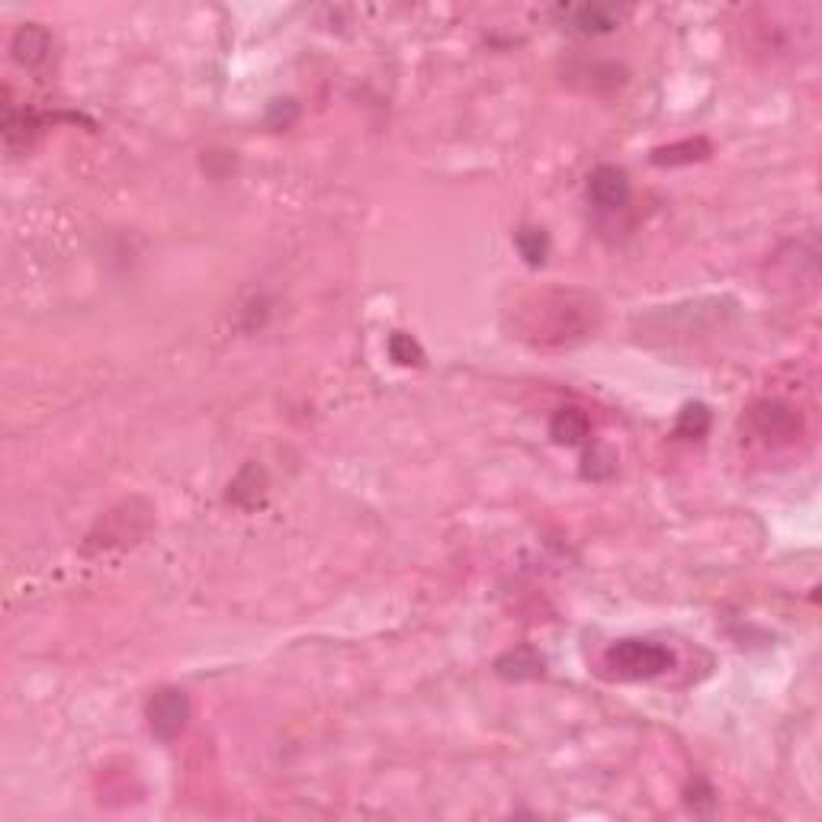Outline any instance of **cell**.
<instances>
[{
	"mask_svg": "<svg viewBox=\"0 0 822 822\" xmlns=\"http://www.w3.org/2000/svg\"><path fill=\"white\" fill-rule=\"evenodd\" d=\"M190 720V697L180 688H161L148 700V726L164 742H174L187 729Z\"/></svg>",
	"mask_w": 822,
	"mask_h": 822,
	"instance_id": "3",
	"label": "cell"
},
{
	"mask_svg": "<svg viewBox=\"0 0 822 822\" xmlns=\"http://www.w3.org/2000/svg\"><path fill=\"white\" fill-rule=\"evenodd\" d=\"M264 485H267L264 469L257 466V463H248L238 473V479L232 482V492H228V498H232L235 505H241V508H251V505H257V501H261Z\"/></svg>",
	"mask_w": 822,
	"mask_h": 822,
	"instance_id": "11",
	"label": "cell"
},
{
	"mask_svg": "<svg viewBox=\"0 0 822 822\" xmlns=\"http://www.w3.org/2000/svg\"><path fill=\"white\" fill-rule=\"evenodd\" d=\"M601 322V306L582 289H546L514 309V328L537 347H562L588 338Z\"/></svg>",
	"mask_w": 822,
	"mask_h": 822,
	"instance_id": "1",
	"label": "cell"
},
{
	"mask_svg": "<svg viewBox=\"0 0 822 822\" xmlns=\"http://www.w3.org/2000/svg\"><path fill=\"white\" fill-rule=\"evenodd\" d=\"M569 17L578 33H611L617 26V13L604 7H578V10H569Z\"/></svg>",
	"mask_w": 822,
	"mask_h": 822,
	"instance_id": "13",
	"label": "cell"
},
{
	"mask_svg": "<svg viewBox=\"0 0 822 822\" xmlns=\"http://www.w3.org/2000/svg\"><path fill=\"white\" fill-rule=\"evenodd\" d=\"M495 672L501 678H511V681L537 678L543 672V659L537 656L534 649H514V652H508V656H501L495 662Z\"/></svg>",
	"mask_w": 822,
	"mask_h": 822,
	"instance_id": "10",
	"label": "cell"
},
{
	"mask_svg": "<svg viewBox=\"0 0 822 822\" xmlns=\"http://www.w3.org/2000/svg\"><path fill=\"white\" fill-rule=\"evenodd\" d=\"M10 52L23 68H42L52 55V33L39 23H26L13 33Z\"/></svg>",
	"mask_w": 822,
	"mask_h": 822,
	"instance_id": "5",
	"label": "cell"
},
{
	"mask_svg": "<svg viewBox=\"0 0 822 822\" xmlns=\"http://www.w3.org/2000/svg\"><path fill=\"white\" fill-rule=\"evenodd\" d=\"M591 434V421L582 408H559L550 421V437L562 447H578Z\"/></svg>",
	"mask_w": 822,
	"mask_h": 822,
	"instance_id": "8",
	"label": "cell"
},
{
	"mask_svg": "<svg viewBox=\"0 0 822 822\" xmlns=\"http://www.w3.org/2000/svg\"><path fill=\"white\" fill-rule=\"evenodd\" d=\"M710 431V411L707 405H684V411L678 415L675 434L678 437H704Z\"/></svg>",
	"mask_w": 822,
	"mask_h": 822,
	"instance_id": "14",
	"label": "cell"
},
{
	"mask_svg": "<svg viewBox=\"0 0 822 822\" xmlns=\"http://www.w3.org/2000/svg\"><path fill=\"white\" fill-rule=\"evenodd\" d=\"M389 357L399 363V367H418V363L424 360V350L418 347V341L411 338V334L405 331H392V338H389Z\"/></svg>",
	"mask_w": 822,
	"mask_h": 822,
	"instance_id": "15",
	"label": "cell"
},
{
	"mask_svg": "<svg viewBox=\"0 0 822 822\" xmlns=\"http://www.w3.org/2000/svg\"><path fill=\"white\" fill-rule=\"evenodd\" d=\"M588 463H591V466H585L588 479H607L617 469V456L601 447L598 453H588Z\"/></svg>",
	"mask_w": 822,
	"mask_h": 822,
	"instance_id": "16",
	"label": "cell"
},
{
	"mask_svg": "<svg viewBox=\"0 0 822 822\" xmlns=\"http://www.w3.org/2000/svg\"><path fill=\"white\" fill-rule=\"evenodd\" d=\"M514 245L530 267H540L546 261V254H550V238H546V232L537 225H524L521 232L514 235Z\"/></svg>",
	"mask_w": 822,
	"mask_h": 822,
	"instance_id": "12",
	"label": "cell"
},
{
	"mask_svg": "<svg viewBox=\"0 0 822 822\" xmlns=\"http://www.w3.org/2000/svg\"><path fill=\"white\" fill-rule=\"evenodd\" d=\"M42 129V119L33 110H17L13 103L4 106V142L10 151H26Z\"/></svg>",
	"mask_w": 822,
	"mask_h": 822,
	"instance_id": "7",
	"label": "cell"
},
{
	"mask_svg": "<svg viewBox=\"0 0 822 822\" xmlns=\"http://www.w3.org/2000/svg\"><path fill=\"white\" fill-rule=\"evenodd\" d=\"M588 200L601 212H623L630 206V177L617 164H598L588 177Z\"/></svg>",
	"mask_w": 822,
	"mask_h": 822,
	"instance_id": "4",
	"label": "cell"
},
{
	"mask_svg": "<svg viewBox=\"0 0 822 822\" xmlns=\"http://www.w3.org/2000/svg\"><path fill=\"white\" fill-rule=\"evenodd\" d=\"M601 665L620 681H649L675 668V652L652 639H620L604 652Z\"/></svg>",
	"mask_w": 822,
	"mask_h": 822,
	"instance_id": "2",
	"label": "cell"
},
{
	"mask_svg": "<svg viewBox=\"0 0 822 822\" xmlns=\"http://www.w3.org/2000/svg\"><path fill=\"white\" fill-rule=\"evenodd\" d=\"M752 424L765 437H794L800 428L794 408H787L781 402H758L752 408Z\"/></svg>",
	"mask_w": 822,
	"mask_h": 822,
	"instance_id": "6",
	"label": "cell"
},
{
	"mask_svg": "<svg viewBox=\"0 0 822 822\" xmlns=\"http://www.w3.org/2000/svg\"><path fill=\"white\" fill-rule=\"evenodd\" d=\"M710 155V142L707 139H684L675 145H665L652 151V164L659 167H678V164H694L704 161Z\"/></svg>",
	"mask_w": 822,
	"mask_h": 822,
	"instance_id": "9",
	"label": "cell"
}]
</instances>
